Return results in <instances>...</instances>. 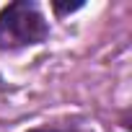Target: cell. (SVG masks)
I'll list each match as a JSON object with an SVG mask.
<instances>
[{
    "instance_id": "obj_1",
    "label": "cell",
    "mask_w": 132,
    "mask_h": 132,
    "mask_svg": "<svg viewBox=\"0 0 132 132\" xmlns=\"http://www.w3.org/2000/svg\"><path fill=\"white\" fill-rule=\"evenodd\" d=\"M49 34V26L44 16L39 13L36 3L18 0L3 8L0 13V49H16L44 42Z\"/></svg>"
},
{
    "instance_id": "obj_2",
    "label": "cell",
    "mask_w": 132,
    "mask_h": 132,
    "mask_svg": "<svg viewBox=\"0 0 132 132\" xmlns=\"http://www.w3.org/2000/svg\"><path fill=\"white\" fill-rule=\"evenodd\" d=\"M78 8H83L80 0H78V3H54V11L57 13H70V11H78Z\"/></svg>"
},
{
    "instance_id": "obj_3",
    "label": "cell",
    "mask_w": 132,
    "mask_h": 132,
    "mask_svg": "<svg viewBox=\"0 0 132 132\" xmlns=\"http://www.w3.org/2000/svg\"><path fill=\"white\" fill-rule=\"evenodd\" d=\"M31 132H70V129H31Z\"/></svg>"
}]
</instances>
